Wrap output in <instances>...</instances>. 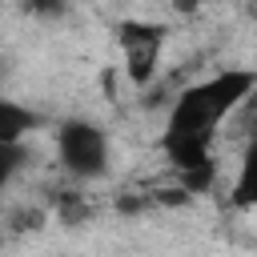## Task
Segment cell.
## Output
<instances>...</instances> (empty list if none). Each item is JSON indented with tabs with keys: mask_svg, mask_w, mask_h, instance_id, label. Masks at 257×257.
<instances>
[{
	"mask_svg": "<svg viewBox=\"0 0 257 257\" xmlns=\"http://www.w3.org/2000/svg\"><path fill=\"white\" fill-rule=\"evenodd\" d=\"M257 88V68H221L205 80L185 84L165 112L161 124V153L173 165V173H189L197 165L217 161V128L241 112V104Z\"/></svg>",
	"mask_w": 257,
	"mask_h": 257,
	"instance_id": "obj_1",
	"label": "cell"
},
{
	"mask_svg": "<svg viewBox=\"0 0 257 257\" xmlns=\"http://www.w3.org/2000/svg\"><path fill=\"white\" fill-rule=\"evenodd\" d=\"M60 169L76 181H96L112 169V141L96 120H64L56 128Z\"/></svg>",
	"mask_w": 257,
	"mask_h": 257,
	"instance_id": "obj_2",
	"label": "cell"
},
{
	"mask_svg": "<svg viewBox=\"0 0 257 257\" xmlns=\"http://www.w3.org/2000/svg\"><path fill=\"white\" fill-rule=\"evenodd\" d=\"M116 44H120V68H124V80L133 88H149L157 76H161V48H165V28L153 24V20H141V16H128L120 28H116Z\"/></svg>",
	"mask_w": 257,
	"mask_h": 257,
	"instance_id": "obj_3",
	"label": "cell"
},
{
	"mask_svg": "<svg viewBox=\"0 0 257 257\" xmlns=\"http://www.w3.org/2000/svg\"><path fill=\"white\" fill-rule=\"evenodd\" d=\"M44 124V116L12 96H0V141L4 145H24V137H32Z\"/></svg>",
	"mask_w": 257,
	"mask_h": 257,
	"instance_id": "obj_4",
	"label": "cell"
},
{
	"mask_svg": "<svg viewBox=\"0 0 257 257\" xmlns=\"http://www.w3.org/2000/svg\"><path fill=\"white\" fill-rule=\"evenodd\" d=\"M237 209H253L257 205V128L253 137L245 141L241 149V161H237V177H233V197H229Z\"/></svg>",
	"mask_w": 257,
	"mask_h": 257,
	"instance_id": "obj_5",
	"label": "cell"
},
{
	"mask_svg": "<svg viewBox=\"0 0 257 257\" xmlns=\"http://www.w3.org/2000/svg\"><path fill=\"white\" fill-rule=\"evenodd\" d=\"M28 165V149L24 145H4L0 141V193L16 181V173Z\"/></svg>",
	"mask_w": 257,
	"mask_h": 257,
	"instance_id": "obj_6",
	"label": "cell"
},
{
	"mask_svg": "<svg viewBox=\"0 0 257 257\" xmlns=\"http://www.w3.org/2000/svg\"><path fill=\"white\" fill-rule=\"evenodd\" d=\"M20 8L36 20H60L68 12V0H20Z\"/></svg>",
	"mask_w": 257,
	"mask_h": 257,
	"instance_id": "obj_7",
	"label": "cell"
},
{
	"mask_svg": "<svg viewBox=\"0 0 257 257\" xmlns=\"http://www.w3.org/2000/svg\"><path fill=\"white\" fill-rule=\"evenodd\" d=\"M4 233H8V229H4V225H0V245H4Z\"/></svg>",
	"mask_w": 257,
	"mask_h": 257,
	"instance_id": "obj_8",
	"label": "cell"
}]
</instances>
